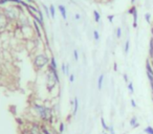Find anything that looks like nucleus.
Instances as JSON below:
<instances>
[{
    "instance_id": "1",
    "label": "nucleus",
    "mask_w": 153,
    "mask_h": 134,
    "mask_svg": "<svg viewBox=\"0 0 153 134\" xmlns=\"http://www.w3.org/2000/svg\"><path fill=\"white\" fill-rule=\"evenodd\" d=\"M49 62H50V58H49L46 53H37L34 57V59H33V64H34V67L37 70L44 69L45 67L48 66Z\"/></svg>"
},
{
    "instance_id": "2",
    "label": "nucleus",
    "mask_w": 153,
    "mask_h": 134,
    "mask_svg": "<svg viewBox=\"0 0 153 134\" xmlns=\"http://www.w3.org/2000/svg\"><path fill=\"white\" fill-rule=\"evenodd\" d=\"M2 11L5 15V17L10 20V22L15 23L18 20V18L20 16V11L17 9L16 5L13 6H7V7H2Z\"/></svg>"
},
{
    "instance_id": "3",
    "label": "nucleus",
    "mask_w": 153,
    "mask_h": 134,
    "mask_svg": "<svg viewBox=\"0 0 153 134\" xmlns=\"http://www.w3.org/2000/svg\"><path fill=\"white\" fill-rule=\"evenodd\" d=\"M10 24H12V22H10L9 19L5 17V15L2 11V7H0V35L7 32Z\"/></svg>"
},
{
    "instance_id": "4",
    "label": "nucleus",
    "mask_w": 153,
    "mask_h": 134,
    "mask_svg": "<svg viewBox=\"0 0 153 134\" xmlns=\"http://www.w3.org/2000/svg\"><path fill=\"white\" fill-rule=\"evenodd\" d=\"M45 79H46V89H47V91H48V92H52V91L55 89L56 86L58 85V82H57V80L55 79V76H52L49 71H47L46 72Z\"/></svg>"
},
{
    "instance_id": "5",
    "label": "nucleus",
    "mask_w": 153,
    "mask_h": 134,
    "mask_svg": "<svg viewBox=\"0 0 153 134\" xmlns=\"http://www.w3.org/2000/svg\"><path fill=\"white\" fill-rule=\"evenodd\" d=\"M40 124L41 122H31V125L29 126V130L31 132V134H42L40 128Z\"/></svg>"
},
{
    "instance_id": "6",
    "label": "nucleus",
    "mask_w": 153,
    "mask_h": 134,
    "mask_svg": "<svg viewBox=\"0 0 153 134\" xmlns=\"http://www.w3.org/2000/svg\"><path fill=\"white\" fill-rule=\"evenodd\" d=\"M32 24H33V26H34V29H35V34H36V36H37V38L38 39H42V28H41L40 26H39V24H38V22L36 20H34L33 19V21H32Z\"/></svg>"
},
{
    "instance_id": "7",
    "label": "nucleus",
    "mask_w": 153,
    "mask_h": 134,
    "mask_svg": "<svg viewBox=\"0 0 153 134\" xmlns=\"http://www.w3.org/2000/svg\"><path fill=\"white\" fill-rule=\"evenodd\" d=\"M40 128L42 134H52V132L50 131V129L48 128V125L44 124V122H41L40 124Z\"/></svg>"
},
{
    "instance_id": "8",
    "label": "nucleus",
    "mask_w": 153,
    "mask_h": 134,
    "mask_svg": "<svg viewBox=\"0 0 153 134\" xmlns=\"http://www.w3.org/2000/svg\"><path fill=\"white\" fill-rule=\"evenodd\" d=\"M59 12L61 13L62 18H63L64 20H66L67 19V12H66V7H65L63 4H60V5H59Z\"/></svg>"
},
{
    "instance_id": "9",
    "label": "nucleus",
    "mask_w": 153,
    "mask_h": 134,
    "mask_svg": "<svg viewBox=\"0 0 153 134\" xmlns=\"http://www.w3.org/2000/svg\"><path fill=\"white\" fill-rule=\"evenodd\" d=\"M78 109H79V99H78V97L75 96V99H73V111H72V115H73V116L77 114Z\"/></svg>"
},
{
    "instance_id": "10",
    "label": "nucleus",
    "mask_w": 153,
    "mask_h": 134,
    "mask_svg": "<svg viewBox=\"0 0 153 134\" xmlns=\"http://www.w3.org/2000/svg\"><path fill=\"white\" fill-rule=\"evenodd\" d=\"M149 59L151 61L153 60V38H150V42H149Z\"/></svg>"
},
{
    "instance_id": "11",
    "label": "nucleus",
    "mask_w": 153,
    "mask_h": 134,
    "mask_svg": "<svg viewBox=\"0 0 153 134\" xmlns=\"http://www.w3.org/2000/svg\"><path fill=\"white\" fill-rule=\"evenodd\" d=\"M132 18H133L132 26L134 27V28H136V27H137V18H139V15H137V11H135V12L132 14Z\"/></svg>"
},
{
    "instance_id": "12",
    "label": "nucleus",
    "mask_w": 153,
    "mask_h": 134,
    "mask_svg": "<svg viewBox=\"0 0 153 134\" xmlns=\"http://www.w3.org/2000/svg\"><path fill=\"white\" fill-rule=\"evenodd\" d=\"M103 82H104V74H100V76H99V79H98V89L99 90H102Z\"/></svg>"
},
{
    "instance_id": "13",
    "label": "nucleus",
    "mask_w": 153,
    "mask_h": 134,
    "mask_svg": "<svg viewBox=\"0 0 153 134\" xmlns=\"http://www.w3.org/2000/svg\"><path fill=\"white\" fill-rule=\"evenodd\" d=\"M49 66L54 68V69H58V64H57V61H56V58L55 57H52L50 58V62H49Z\"/></svg>"
},
{
    "instance_id": "14",
    "label": "nucleus",
    "mask_w": 153,
    "mask_h": 134,
    "mask_svg": "<svg viewBox=\"0 0 153 134\" xmlns=\"http://www.w3.org/2000/svg\"><path fill=\"white\" fill-rule=\"evenodd\" d=\"M93 18H95V21L98 23V22H100V20H101V14L97 11V9H95L93 11Z\"/></svg>"
},
{
    "instance_id": "15",
    "label": "nucleus",
    "mask_w": 153,
    "mask_h": 134,
    "mask_svg": "<svg viewBox=\"0 0 153 134\" xmlns=\"http://www.w3.org/2000/svg\"><path fill=\"white\" fill-rule=\"evenodd\" d=\"M49 15H50L52 18L56 17V9H55V5H52V4L49 6Z\"/></svg>"
},
{
    "instance_id": "16",
    "label": "nucleus",
    "mask_w": 153,
    "mask_h": 134,
    "mask_svg": "<svg viewBox=\"0 0 153 134\" xmlns=\"http://www.w3.org/2000/svg\"><path fill=\"white\" fill-rule=\"evenodd\" d=\"M129 122H130V126H131V127L133 128V127H134V126H135L139 122H137V118H136V116H132L131 118H130Z\"/></svg>"
},
{
    "instance_id": "17",
    "label": "nucleus",
    "mask_w": 153,
    "mask_h": 134,
    "mask_svg": "<svg viewBox=\"0 0 153 134\" xmlns=\"http://www.w3.org/2000/svg\"><path fill=\"white\" fill-rule=\"evenodd\" d=\"M101 124H102V127L104 129L105 131H108V129H109V126H107L106 122H105L104 117H101Z\"/></svg>"
},
{
    "instance_id": "18",
    "label": "nucleus",
    "mask_w": 153,
    "mask_h": 134,
    "mask_svg": "<svg viewBox=\"0 0 153 134\" xmlns=\"http://www.w3.org/2000/svg\"><path fill=\"white\" fill-rule=\"evenodd\" d=\"M144 132L147 134H153V127H151V126H147V127L144 129Z\"/></svg>"
},
{
    "instance_id": "19",
    "label": "nucleus",
    "mask_w": 153,
    "mask_h": 134,
    "mask_svg": "<svg viewBox=\"0 0 153 134\" xmlns=\"http://www.w3.org/2000/svg\"><path fill=\"white\" fill-rule=\"evenodd\" d=\"M129 48H130V41L127 40L126 41V43H125V48H124V51L126 55L129 53Z\"/></svg>"
},
{
    "instance_id": "20",
    "label": "nucleus",
    "mask_w": 153,
    "mask_h": 134,
    "mask_svg": "<svg viewBox=\"0 0 153 134\" xmlns=\"http://www.w3.org/2000/svg\"><path fill=\"white\" fill-rule=\"evenodd\" d=\"M64 130H65V125H64V122H60V124H59V130H58V132L60 134H62L64 132Z\"/></svg>"
},
{
    "instance_id": "21",
    "label": "nucleus",
    "mask_w": 153,
    "mask_h": 134,
    "mask_svg": "<svg viewBox=\"0 0 153 134\" xmlns=\"http://www.w3.org/2000/svg\"><path fill=\"white\" fill-rule=\"evenodd\" d=\"M16 122H17V124L20 126V127H23V126L25 125V122H24L23 120L20 118V117H17V118H16Z\"/></svg>"
},
{
    "instance_id": "22",
    "label": "nucleus",
    "mask_w": 153,
    "mask_h": 134,
    "mask_svg": "<svg viewBox=\"0 0 153 134\" xmlns=\"http://www.w3.org/2000/svg\"><path fill=\"white\" fill-rule=\"evenodd\" d=\"M145 20L147 21V23L150 24L151 23V14L146 13V14H145Z\"/></svg>"
},
{
    "instance_id": "23",
    "label": "nucleus",
    "mask_w": 153,
    "mask_h": 134,
    "mask_svg": "<svg viewBox=\"0 0 153 134\" xmlns=\"http://www.w3.org/2000/svg\"><path fill=\"white\" fill-rule=\"evenodd\" d=\"M128 90H129V92L131 94L133 93V92H134V88H133V84L132 83H131V82H129V83H128Z\"/></svg>"
},
{
    "instance_id": "24",
    "label": "nucleus",
    "mask_w": 153,
    "mask_h": 134,
    "mask_svg": "<svg viewBox=\"0 0 153 134\" xmlns=\"http://www.w3.org/2000/svg\"><path fill=\"white\" fill-rule=\"evenodd\" d=\"M20 134H31V132H29V127H24L23 126V128L21 129Z\"/></svg>"
},
{
    "instance_id": "25",
    "label": "nucleus",
    "mask_w": 153,
    "mask_h": 134,
    "mask_svg": "<svg viewBox=\"0 0 153 134\" xmlns=\"http://www.w3.org/2000/svg\"><path fill=\"white\" fill-rule=\"evenodd\" d=\"M135 11H137V9H136V6L135 5H132L131 7H130L129 9H128V14L129 15H132L133 13L135 12Z\"/></svg>"
},
{
    "instance_id": "26",
    "label": "nucleus",
    "mask_w": 153,
    "mask_h": 134,
    "mask_svg": "<svg viewBox=\"0 0 153 134\" xmlns=\"http://www.w3.org/2000/svg\"><path fill=\"white\" fill-rule=\"evenodd\" d=\"M116 38H118V39H120L122 37V28H121V27H118V28H116Z\"/></svg>"
},
{
    "instance_id": "27",
    "label": "nucleus",
    "mask_w": 153,
    "mask_h": 134,
    "mask_svg": "<svg viewBox=\"0 0 153 134\" xmlns=\"http://www.w3.org/2000/svg\"><path fill=\"white\" fill-rule=\"evenodd\" d=\"M93 38H95V40H97V41L100 39V34H99L98 30H93Z\"/></svg>"
},
{
    "instance_id": "28",
    "label": "nucleus",
    "mask_w": 153,
    "mask_h": 134,
    "mask_svg": "<svg viewBox=\"0 0 153 134\" xmlns=\"http://www.w3.org/2000/svg\"><path fill=\"white\" fill-rule=\"evenodd\" d=\"M42 7H43V9L45 11V14H46V16H50V15H49V9H48V7H47L45 4H42Z\"/></svg>"
},
{
    "instance_id": "29",
    "label": "nucleus",
    "mask_w": 153,
    "mask_h": 134,
    "mask_svg": "<svg viewBox=\"0 0 153 134\" xmlns=\"http://www.w3.org/2000/svg\"><path fill=\"white\" fill-rule=\"evenodd\" d=\"M73 58H75V61H78L79 60V53H78V50L77 49L73 50Z\"/></svg>"
},
{
    "instance_id": "30",
    "label": "nucleus",
    "mask_w": 153,
    "mask_h": 134,
    "mask_svg": "<svg viewBox=\"0 0 153 134\" xmlns=\"http://www.w3.org/2000/svg\"><path fill=\"white\" fill-rule=\"evenodd\" d=\"M107 19L109 20L110 23H113V19H114V16H113V15H108V16H107Z\"/></svg>"
},
{
    "instance_id": "31",
    "label": "nucleus",
    "mask_w": 153,
    "mask_h": 134,
    "mask_svg": "<svg viewBox=\"0 0 153 134\" xmlns=\"http://www.w3.org/2000/svg\"><path fill=\"white\" fill-rule=\"evenodd\" d=\"M61 69H62V72L64 73V74H65V73H66V64H62V66H61Z\"/></svg>"
},
{
    "instance_id": "32",
    "label": "nucleus",
    "mask_w": 153,
    "mask_h": 134,
    "mask_svg": "<svg viewBox=\"0 0 153 134\" xmlns=\"http://www.w3.org/2000/svg\"><path fill=\"white\" fill-rule=\"evenodd\" d=\"M108 131H109V134H116V132H114V129H113V126H109Z\"/></svg>"
},
{
    "instance_id": "33",
    "label": "nucleus",
    "mask_w": 153,
    "mask_h": 134,
    "mask_svg": "<svg viewBox=\"0 0 153 134\" xmlns=\"http://www.w3.org/2000/svg\"><path fill=\"white\" fill-rule=\"evenodd\" d=\"M130 103H131V106H132L133 108H136V107H137V105H136L135 101H134V99H130Z\"/></svg>"
},
{
    "instance_id": "34",
    "label": "nucleus",
    "mask_w": 153,
    "mask_h": 134,
    "mask_svg": "<svg viewBox=\"0 0 153 134\" xmlns=\"http://www.w3.org/2000/svg\"><path fill=\"white\" fill-rule=\"evenodd\" d=\"M73 81H75V74H69V82L70 83H73Z\"/></svg>"
},
{
    "instance_id": "35",
    "label": "nucleus",
    "mask_w": 153,
    "mask_h": 134,
    "mask_svg": "<svg viewBox=\"0 0 153 134\" xmlns=\"http://www.w3.org/2000/svg\"><path fill=\"white\" fill-rule=\"evenodd\" d=\"M123 78H124V81L126 82V83H129V80H128L127 73H124V76H123Z\"/></svg>"
},
{
    "instance_id": "36",
    "label": "nucleus",
    "mask_w": 153,
    "mask_h": 134,
    "mask_svg": "<svg viewBox=\"0 0 153 134\" xmlns=\"http://www.w3.org/2000/svg\"><path fill=\"white\" fill-rule=\"evenodd\" d=\"M75 20H80V19H81V15H80V14H75Z\"/></svg>"
},
{
    "instance_id": "37",
    "label": "nucleus",
    "mask_w": 153,
    "mask_h": 134,
    "mask_svg": "<svg viewBox=\"0 0 153 134\" xmlns=\"http://www.w3.org/2000/svg\"><path fill=\"white\" fill-rule=\"evenodd\" d=\"M10 2H13V3H15V4H19L20 0H10Z\"/></svg>"
},
{
    "instance_id": "38",
    "label": "nucleus",
    "mask_w": 153,
    "mask_h": 134,
    "mask_svg": "<svg viewBox=\"0 0 153 134\" xmlns=\"http://www.w3.org/2000/svg\"><path fill=\"white\" fill-rule=\"evenodd\" d=\"M24 1H26V2L29 3V4H33V3L35 4V0H24Z\"/></svg>"
},
{
    "instance_id": "39",
    "label": "nucleus",
    "mask_w": 153,
    "mask_h": 134,
    "mask_svg": "<svg viewBox=\"0 0 153 134\" xmlns=\"http://www.w3.org/2000/svg\"><path fill=\"white\" fill-rule=\"evenodd\" d=\"M113 69H114V71H118V64L116 63L113 64Z\"/></svg>"
},
{
    "instance_id": "40",
    "label": "nucleus",
    "mask_w": 153,
    "mask_h": 134,
    "mask_svg": "<svg viewBox=\"0 0 153 134\" xmlns=\"http://www.w3.org/2000/svg\"><path fill=\"white\" fill-rule=\"evenodd\" d=\"M135 2H136V0H131V4H132V5H135Z\"/></svg>"
},
{
    "instance_id": "41",
    "label": "nucleus",
    "mask_w": 153,
    "mask_h": 134,
    "mask_svg": "<svg viewBox=\"0 0 153 134\" xmlns=\"http://www.w3.org/2000/svg\"><path fill=\"white\" fill-rule=\"evenodd\" d=\"M137 127H139V122H137V124H136V125L134 126V127H133V128H137Z\"/></svg>"
},
{
    "instance_id": "42",
    "label": "nucleus",
    "mask_w": 153,
    "mask_h": 134,
    "mask_svg": "<svg viewBox=\"0 0 153 134\" xmlns=\"http://www.w3.org/2000/svg\"><path fill=\"white\" fill-rule=\"evenodd\" d=\"M151 35H152V38H153V26L151 27Z\"/></svg>"
},
{
    "instance_id": "43",
    "label": "nucleus",
    "mask_w": 153,
    "mask_h": 134,
    "mask_svg": "<svg viewBox=\"0 0 153 134\" xmlns=\"http://www.w3.org/2000/svg\"><path fill=\"white\" fill-rule=\"evenodd\" d=\"M52 134H60L59 132H52Z\"/></svg>"
},
{
    "instance_id": "44",
    "label": "nucleus",
    "mask_w": 153,
    "mask_h": 134,
    "mask_svg": "<svg viewBox=\"0 0 153 134\" xmlns=\"http://www.w3.org/2000/svg\"><path fill=\"white\" fill-rule=\"evenodd\" d=\"M104 134H108V133H104Z\"/></svg>"
}]
</instances>
